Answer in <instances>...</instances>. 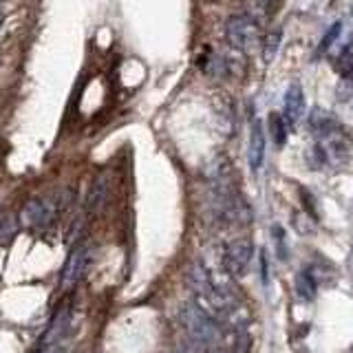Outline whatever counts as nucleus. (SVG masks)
Wrapping results in <instances>:
<instances>
[{"instance_id": "nucleus-1", "label": "nucleus", "mask_w": 353, "mask_h": 353, "mask_svg": "<svg viewBox=\"0 0 353 353\" xmlns=\"http://www.w3.org/2000/svg\"><path fill=\"white\" fill-rule=\"evenodd\" d=\"M181 323L190 338L203 349H212L221 342V327L201 305H185L181 309Z\"/></svg>"}, {"instance_id": "nucleus-2", "label": "nucleus", "mask_w": 353, "mask_h": 353, "mask_svg": "<svg viewBox=\"0 0 353 353\" xmlns=\"http://www.w3.org/2000/svg\"><path fill=\"white\" fill-rule=\"evenodd\" d=\"M259 38V25L256 18L250 14H234L225 22V40L232 49L236 51H250Z\"/></svg>"}, {"instance_id": "nucleus-3", "label": "nucleus", "mask_w": 353, "mask_h": 353, "mask_svg": "<svg viewBox=\"0 0 353 353\" xmlns=\"http://www.w3.org/2000/svg\"><path fill=\"white\" fill-rule=\"evenodd\" d=\"M252 254H254V245L250 239H236L232 241L230 245L223 252V263H225V270L232 276H243L245 270L250 268V261H252Z\"/></svg>"}, {"instance_id": "nucleus-4", "label": "nucleus", "mask_w": 353, "mask_h": 353, "mask_svg": "<svg viewBox=\"0 0 353 353\" xmlns=\"http://www.w3.org/2000/svg\"><path fill=\"white\" fill-rule=\"evenodd\" d=\"M55 219V203L51 199H31V201L22 208V223L29 228H49Z\"/></svg>"}, {"instance_id": "nucleus-5", "label": "nucleus", "mask_w": 353, "mask_h": 353, "mask_svg": "<svg viewBox=\"0 0 353 353\" xmlns=\"http://www.w3.org/2000/svg\"><path fill=\"white\" fill-rule=\"evenodd\" d=\"M86 265H88V250L75 248L62 268V290H71V287L82 279L86 272Z\"/></svg>"}, {"instance_id": "nucleus-6", "label": "nucleus", "mask_w": 353, "mask_h": 353, "mask_svg": "<svg viewBox=\"0 0 353 353\" xmlns=\"http://www.w3.org/2000/svg\"><path fill=\"white\" fill-rule=\"evenodd\" d=\"M305 108H307V102H305L303 86L298 82L290 84V88H287V93H285V102H283V117L287 124H296V121L305 115Z\"/></svg>"}, {"instance_id": "nucleus-7", "label": "nucleus", "mask_w": 353, "mask_h": 353, "mask_svg": "<svg viewBox=\"0 0 353 353\" xmlns=\"http://www.w3.org/2000/svg\"><path fill=\"white\" fill-rule=\"evenodd\" d=\"M248 161L252 172H259L265 161V128L261 119L252 121L250 128V146H248Z\"/></svg>"}, {"instance_id": "nucleus-8", "label": "nucleus", "mask_w": 353, "mask_h": 353, "mask_svg": "<svg viewBox=\"0 0 353 353\" xmlns=\"http://www.w3.org/2000/svg\"><path fill=\"white\" fill-rule=\"evenodd\" d=\"M106 194H108V181L102 174L93 181L91 190H88V194H86V212H97V210L104 205Z\"/></svg>"}, {"instance_id": "nucleus-9", "label": "nucleus", "mask_w": 353, "mask_h": 353, "mask_svg": "<svg viewBox=\"0 0 353 353\" xmlns=\"http://www.w3.org/2000/svg\"><path fill=\"white\" fill-rule=\"evenodd\" d=\"M18 232H20V219L14 212L0 216V245L3 248L11 245V241L18 236Z\"/></svg>"}, {"instance_id": "nucleus-10", "label": "nucleus", "mask_w": 353, "mask_h": 353, "mask_svg": "<svg viewBox=\"0 0 353 353\" xmlns=\"http://www.w3.org/2000/svg\"><path fill=\"white\" fill-rule=\"evenodd\" d=\"M294 287H296V294H298V298H301V301H314L316 290H318V283L314 281L312 272H301V274L296 276Z\"/></svg>"}, {"instance_id": "nucleus-11", "label": "nucleus", "mask_w": 353, "mask_h": 353, "mask_svg": "<svg viewBox=\"0 0 353 353\" xmlns=\"http://www.w3.org/2000/svg\"><path fill=\"white\" fill-rule=\"evenodd\" d=\"M281 40H283V31L281 29H274V31L268 33V36H265V40H263V62L265 64L274 62V58L279 55Z\"/></svg>"}, {"instance_id": "nucleus-12", "label": "nucleus", "mask_w": 353, "mask_h": 353, "mask_svg": "<svg viewBox=\"0 0 353 353\" xmlns=\"http://www.w3.org/2000/svg\"><path fill=\"white\" fill-rule=\"evenodd\" d=\"M268 124H270V135H272L274 143L279 148H283L285 141H287V121H285V117L279 115V113H272L270 119H268Z\"/></svg>"}, {"instance_id": "nucleus-13", "label": "nucleus", "mask_w": 353, "mask_h": 353, "mask_svg": "<svg viewBox=\"0 0 353 353\" xmlns=\"http://www.w3.org/2000/svg\"><path fill=\"white\" fill-rule=\"evenodd\" d=\"M272 234H274V243H276V250H279V259L287 261V243H285V230L281 225H274L272 228Z\"/></svg>"}, {"instance_id": "nucleus-14", "label": "nucleus", "mask_w": 353, "mask_h": 353, "mask_svg": "<svg viewBox=\"0 0 353 353\" xmlns=\"http://www.w3.org/2000/svg\"><path fill=\"white\" fill-rule=\"evenodd\" d=\"M345 64H349V66H347V71H353V40L349 42V47H347L345 51L340 53L338 66H340V69H342V66H345Z\"/></svg>"}, {"instance_id": "nucleus-15", "label": "nucleus", "mask_w": 353, "mask_h": 353, "mask_svg": "<svg viewBox=\"0 0 353 353\" xmlns=\"http://www.w3.org/2000/svg\"><path fill=\"white\" fill-rule=\"evenodd\" d=\"M340 29H342V25L338 22V25H334L329 29V33L325 36V40H323V44H320V51H327L329 47H331V42H334V38H338L340 36Z\"/></svg>"}, {"instance_id": "nucleus-16", "label": "nucleus", "mask_w": 353, "mask_h": 353, "mask_svg": "<svg viewBox=\"0 0 353 353\" xmlns=\"http://www.w3.org/2000/svg\"><path fill=\"white\" fill-rule=\"evenodd\" d=\"M261 279H263V285H268L270 283V272H268V254H265V252H261Z\"/></svg>"}, {"instance_id": "nucleus-17", "label": "nucleus", "mask_w": 353, "mask_h": 353, "mask_svg": "<svg viewBox=\"0 0 353 353\" xmlns=\"http://www.w3.org/2000/svg\"><path fill=\"white\" fill-rule=\"evenodd\" d=\"M3 22H5V14H3V9H0V27H3Z\"/></svg>"}, {"instance_id": "nucleus-18", "label": "nucleus", "mask_w": 353, "mask_h": 353, "mask_svg": "<svg viewBox=\"0 0 353 353\" xmlns=\"http://www.w3.org/2000/svg\"><path fill=\"white\" fill-rule=\"evenodd\" d=\"M272 3H276V0H272Z\"/></svg>"}]
</instances>
